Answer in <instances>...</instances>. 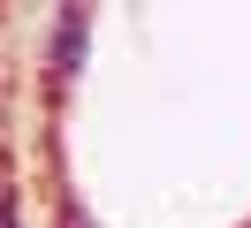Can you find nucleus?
Wrapping results in <instances>:
<instances>
[{"mask_svg": "<svg viewBox=\"0 0 251 228\" xmlns=\"http://www.w3.org/2000/svg\"><path fill=\"white\" fill-rule=\"evenodd\" d=\"M84 38H92V23H84L76 8L61 15V30H53V76H76V61H84Z\"/></svg>", "mask_w": 251, "mask_h": 228, "instance_id": "nucleus-1", "label": "nucleus"}, {"mask_svg": "<svg viewBox=\"0 0 251 228\" xmlns=\"http://www.w3.org/2000/svg\"><path fill=\"white\" fill-rule=\"evenodd\" d=\"M0 228H16V205H8V190H0Z\"/></svg>", "mask_w": 251, "mask_h": 228, "instance_id": "nucleus-2", "label": "nucleus"}]
</instances>
